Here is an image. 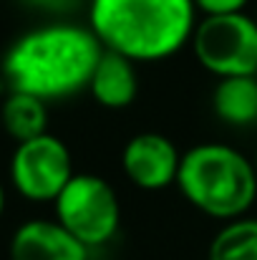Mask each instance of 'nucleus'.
Wrapping results in <instances>:
<instances>
[{
  "label": "nucleus",
  "mask_w": 257,
  "mask_h": 260,
  "mask_svg": "<svg viewBox=\"0 0 257 260\" xmlns=\"http://www.w3.org/2000/svg\"><path fill=\"white\" fill-rule=\"evenodd\" d=\"M103 53L88 25L48 23L23 33L3 58V81L13 91L43 101L66 99L88 88Z\"/></svg>",
  "instance_id": "f257e3e1"
},
{
  "label": "nucleus",
  "mask_w": 257,
  "mask_h": 260,
  "mask_svg": "<svg viewBox=\"0 0 257 260\" xmlns=\"http://www.w3.org/2000/svg\"><path fill=\"white\" fill-rule=\"evenodd\" d=\"M3 93H5V81H3V76H0V99H3Z\"/></svg>",
  "instance_id": "dca6fc26"
},
{
  "label": "nucleus",
  "mask_w": 257,
  "mask_h": 260,
  "mask_svg": "<svg viewBox=\"0 0 257 260\" xmlns=\"http://www.w3.org/2000/svg\"><path fill=\"white\" fill-rule=\"evenodd\" d=\"M214 114L232 126H250L257 121V76L219 79L212 93Z\"/></svg>",
  "instance_id": "9b49d317"
},
{
  "label": "nucleus",
  "mask_w": 257,
  "mask_h": 260,
  "mask_svg": "<svg viewBox=\"0 0 257 260\" xmlns=\"http://www.w3.org/2000/svg\"><path fill=\"white\" fill-rule=\"evenodd\" d=\"M3 212H5V189L0 184V217H3Z\"/></svg>",
  "instance_id": "2eb2a0df"
},
{
  "label": "nucleus",
  "mask_w": 257,
  "mask_h": 260,
  "mask_svg": "<svg viewBox=\"0 0 257 260\" xmlns=\"http://www.w3.org/2000/svg\"><path fill=\"white\" fill-rule=\"evenodd\" d=\"M207 260H257V220H230L209 243Z\"/></svg>",
  "instance_id": "f8f14e48"
},
{
  "label": "nucleus",
  "mask_w": 257,
  "mask_h": 260,
  "mask_svg": "<svg viewBox=\"0 0 257 260\" xmlns=\"http://www.w3.org/2000/svg\"><path fill=\"white\" fill-rule=\"evenodd\" d=\"M56 220L86 248L106 245L121 225V202L116 189L98 174H74L53 202Z\"/></svg>",
  "instance_id": "39448f33"
},
{
  "label": "nucleus",
  "mask_w": 257,
  "mask_h": 260,
  "mask_svg": "<svg viewBox=\"0 0 257 260\" xmlns=\"http://www.w3.org/2000/svg\"><path fill=\"white\" fill-rule=\"evenodd\" d=\"M252 165H255V172H257V154H255V159H252Z\"/></svg>",
  "instance_id": "f3484780"
},
{
  "label": "nucleus",
  "mask_w": 257,
  "mask_h": 260,
  "mask_svg": "<svg viewBox=\"0 0 257 260\" xmlns=\"http://www.w3.org/2000/svg\"><path fill=\"white\" fill-rule=\"evenodd\" d=\"M88 28L106 51L134 63L169 58L192 43L194 0H91Z\"/></svg>",
  "instance_id": "f03ea898"
},
{
  "label": "nucleus",
  "mask_w": 257,
  "mask_h": 260,
  "mask_svg": "<svg viewBox=\"0 0 257 260\" xmlns=\"http://www.w3.org/2000/svg\"><path fill=\"white\" fill-rule=\"evenodd\" d=\"M192 51L217 79L257 76V20L245 13L204 15L194 28Z\"/></svg>",
  "instance_id": "20e7f679"
},
{
  "label": "nucleus",
  "mask_w": 257,
  "mask_h": 260,
  "mask_svg": "<svg viewBox=\"0 0 257 260\" xmlns=\"http://www.w3.org/2000/svg\"><path fill=\"white\" fill-rule=\"evenodd\" d=\"M250 0H194L197 10L204 15H225V13H242Z\"/></svg>",
  "instance_id": "ddd939ff"
},
{
  "label": "nucleus",
  "mask_w": 257,
  "mask_h": 260,
  "mask_svg": "<svg viewBox=\"0 0 257 260\" xmlns=\"http://www.w3.org/2000/svg\"><path fill=\"white\" fill-rule=\"evenodd\" d=\"M74 174L68 147L53 134L20 142L10 159V182L15 192L30 202H56Z\"/></svg>",
  "instance_id": "423d86ee"
},
{
  "label": "nucleus",
  "mask_w": 257,
  "mask_h": 260,
  "mask_svg": "<svg viewBox=\"0 0 257 260\" xmlns=\"http://www.w3.org/2000/svg\"><path fill=\"white\" fill-rule=\"evenodd\" d=\"M255 20H257V15H255Z\"/></svg>",
  "instance_id": "a211bd4d"
},
{
  "label": "nucleus",
  "mask_w": 257,
  "mask_h": 260,
  "mask_svg": "<svg viewBox=\"0 0 257 260\" xmlns=\"http://www.w3.org/2000/svg\"><path fill=\"white\" fill-rule=\"evenodd\" d=\"M48 101L25 93V91H13L0 99V124L3 129L20 144L28 139H35L41 134H48Z\"/></svg>",
  "instance_id": "9d476101"
},
{
  "label": "nucleus",
  "mask_w": 257,
  "mask_h": 260,
  "mask_svg": "<svg viewBox=\"0 0 257 260\" xmlns=\"http://www.w3.org/2000/svg\"><path fill=\"white\" fill-rule=\"evenodd\" d=\"M23 3L30 5L33 10H41L48 15H66L81 5V0H23Z\"/></svg>",
  "instance_id": "4468645a"
},
{
  "label": "nucleus",
  "mask_w": 257,
  "mask_h": 260,
  "mask_svg": "<svg viewBox=\"0 0 257 260\" xmlns=\"http://www.w3.org/2000/svg\"><path fill=\"white\" fill-rule=\"evenodd\" d=\"M91 96L103 109H126L139 96V74L136 63L121 53L106 51L101 53L96 71L88 84Z\"/></svg>",
  "instance_id": "1a4fd4ad"
},
{
  "label": "nucleus",
  "mask_w": 257,
  "mask_h": 260,
  "mask_svg": "<svg viewBox=\"0 0 257 260\" xmlns=\"http://www.w3.org/2000/svg\"><path fill=\"white\" fill-rule=\"evenodd\" d=\"M88 253L58 220H28L10 238V260H88Z\"/></svg>",
  "instance_id": "6e6552de"
},
{
  "label": "nucleus",
  "mask_w": 257,
  "mask_h": 260,
  "mask_svg": "<svg viewBox=\"0 0 257 260\" xmlns=\"http://www.w3.org/2000/svg\"><path fill=\"white\" fill-rule=\"evenodd\" d=\"M181 154L169 137L157 132L136 134L121 152V167L129 182L146 192H159L176 184Z\"/></svg>",
  "instance_id": "0eeeda50"
},
{
  "label": "nucleus",
  "mask_w": 257,
  "mask_h": 260,
  "mask_svg": "<svg viewBox=\"0 0 257 260\" xmlns=\"http://www.w3.org/2000/svg\"><path fill=\"white\" fill-rule=\"evenodd\" d=\"M176 184L184 200L214 220H240L255 205V165L227 144H197L181 154Z\"/></svg>",
  "instance_id": "7ed1b4c3"
}]
</instances>
